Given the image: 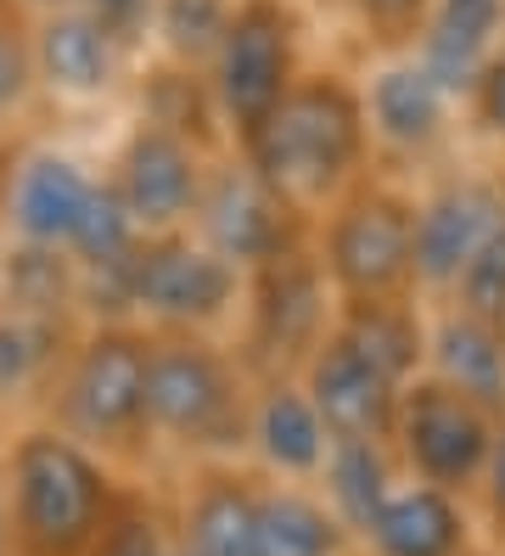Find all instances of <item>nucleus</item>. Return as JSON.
Listing matches in <instances>:
<instances>
[{
  "instance_id": "1",
  "label": "nucleus",
  "mask_w": 505,
  "mask_h": 556,
  "mask_svg": "<svg viewBox=\"0 0 505 556\" xmlns=\"http://www.w3.org/2000/svg\"><path fill=\"white\" fill-rule=\"evenodd\" d=\"M236 152L298 214L320 219L337 198H349L359 180L377 175L359 79H349L343 68H303V79L281 96V108L253 136L236 141Z\"/></svg>"
},
{
  "instance_id": "2",
  "label": "nucleus",
  "mask_w": 505,
  "mask_h": 556,
  "mask_svg": "<svg viewBox=\"0 0 505 556\" xmlns=\"http://www.w3.org/2000/svg\"><path fill=\"white\" fill-rule=\"evenodd\" d=\"M0 483H7L12 556H96L135 495L108 455L56 433L51 421L17 428L0 444Z\"/></svg>"
},
{
  "instance_id": "3",
  "label": "nucleus",
  "mask_w": 505,
  "mask_h": 556,
  "mask_svg": "<svg viewBox=\"0 0 505 556\" xmlns=\"http://www.w3.org/2000/svg\"><path fill=\"white\" fill-rule=\"evenodd\" d=\"M253 371L219 338H157L147 366V433L197 467L236 462L248 450Z\"/></svg>"
},
{
  "instance_id": "4",
  "label": "nucleus",
  "mask_w": 505,
  "mask_h": 556,
  "mask_svg": "<svg viewBox=\"0 0 505 556\" xmlns=\"http://www.w3.org/2000/svg\"><path fill=\"white\" fill-rule=\"evenodd\" d=\"M147 366L152 332L135 320L118 326H79L62 371L46 394V421L56 433L79 439L85 450L124 462L152 444L147 433Z\"/></svg>"
},
{
  "instance_id": "5",
  "label": "nucleus",
  "mask_w": 505,
  "mask_h": 556,
  "mask_svg": "<svg viewBox=\"0 0 505 556\" xmlns=\"http://www.w3.org/2000/svg\"><path fill=\"white\" fill-rule=\"evenodd\" d=\"M310 248L337 292L349 299H411L416 281V191L382 175L359 180L349 198H337L310 231Z\"/></svg>"
},
{
  "instance_id": "6",
  "label": "nucleus",
  "mask_w": 505,
  "mask_h": 556,
  "mask_svg": "<svg viewBox=\"0 0 505 556\" xmlns=\"http://www.w3.org/2000/svg\"><path fill=\"white\" fill-rule=\"evenodd\" d=\"M242 338L236 354L253 371V382L264 377H298L315 359V349L331 338L337 326V292L320 270L315 248L303 242L269 265L248 270V292H242Z\"/></svg>"
},
{
  "instance_id": "7",
  "label": "nucleus",
  "mask_w": 505,
  "mask_h": 556,
  "mask_svg": "<svg viewBox=\"0 0 505 556\" xmlns=\"http://www.w3.org/2000/svg\"><path fill=\"white\" fill-rule=\"evenodd\" d=\"M303 79V12L298 0H236V17L209 62V96L225 124V141L242 136L281 108V96Z\"/></svg>"
},
{
  "instance_id": "8",
  "label": "nucleus",
  "mask_w": 505,
  "mask_h": 556,
  "mask_svg": "<svg viewBox=\"0 0 505 556\" xmlns=\"http://www.w3.org/2000/svg\"><path fill=\"white\" fill-rule=\"evenodd\" d=\"M248 276L191 231L147 237L135 258V326L157 338H219L242 315Z\"/></svg>"
},
{
  "instance_id": "9",
  "label": "nucleus",
  "mask_w": 505,
  "mask_h": 556,
  "mask_svg": "<svg viewBox=\"0 0 505 556\" xmlns=\"http://www.w3.org/2000/svg\"><path fill=\"white\" fill-rule=\"evenodd\" d=\"M310 231H315V219L298 214L236 147H219L209 157V180H202L191 237L202 248H214L225 265H236L248 276V270L269 265V258L303 248Z\"/></svg>"
},
{
  "instance_id": "10",
  "label": "nucleus",
  "mask_w": 505,
  "mask_h": 556,
  "mask_svg": "<svg viewBox=\"0 0 505 556\" xmlns=\"http://www.w3.org/2000/svg\"><path fill=\"white\" fill-rule=\"evenodd\" d=\"M500 433V416H489L483 405L460 400L455 388L416 377L399 400V421H393V455L411 483L427 489H444V495L471 501L483 467H489V450Z\"/></svg>"
},
{
  "instance_id": "11",
  "label": "nucleus",
  "mask_w": 505,
  "mask_h": 556,
  "mask_svg": "<svg viewBox=\"0 0 505 556\" xmlns=\"http://www.w3.org/2000/svg\"><path fill=\"white\" fill-rule=\"evenodd\" d=\"M505 225V175L450 169L416 198V299L444 304L460 270L483 253V242Z\"/></svg>"
},
{
  "instance_id": "12",
  "label": "nucleus",
  "mask_w": 505,
  "mask_h": 556,
  "mask_svg": "<svg viewBox=\"0 0 505 556\" xmlns=\"http://www.w3.org/2000/svg\"><path fill=\"white\" fill-rule=\"evenodd\" d=\"M209 157L214 152L180 136V129L141 118V124H129L124 147L113 152L108 186L118 191V203L129 208L141 237H175V231H191V219H197Z\"/></svg>"
},
{
  "instance_id": "13",
  "label": "nucleus",
  "mask_w": 505,
  "mask_h": 556,
  "mask_svg": "<svg viewBox=\"0 0 505 556\" xmlns=\"http://www.w3.org/2000/svg\"><path fill=\"white\" fill-rule=\"evenodd\" d=\"M359 96H365V124H370L377 157L404 163V169H427V163L444 157L455 136V96L411 51L382 56L359 79Z\"/></svg>"
},
{
  "instance_id": "14",
  "label": "nucleus",
  "mask_w": 505,
  "mask_h": 556,
  "mask_svg": "<svg viewBox=\"0 0 505 556\" xmlns=\"http://www.w3.org/2000/svg\"><path fill=\"white\" fill-rule=\"evenodd\" d=\"M96 198V175L79 157L56 147H34L12 163L7 191H0V225L12 242H40V248H67L79 219Z\"/></svg>"
},
{
  "instance_id": "15",
  "label": "nucleus",
  "mask_w": 505,
  "mask_h": 556,
  "mask_svg": "<svg viewBox=\"0 0 505 556\" xmlns=\"http://www.w3.org/2000/svg\"><path fill=\"white\" fill-rule=\"evenodd\" d=\"M298 382H303V394H310V405L320 410L331 444H349V439L393 444L404 388L393 377H382L365 354H354L343 338H326L310 366L298 371Z\"/></svg>"
},
{
  "instance_id": "16",
  "label": "nucleus",
  "mask_w": 505,
  "mask_h": 556,
  "mask_svg": "<svg viewBox=\"0 0 505 556\" xmlns=\"http://www.w3.org/2000/svg\"><path fill=\"white\" fill-rule=\"evenodd\" d=\"M258 495H264V478L248 467L236 462L197 467L180 506L168 511L175 551L180 556H258Z\"/></svg>"
},
{
  "instance_id": "17",
  "label": "nucleus",
  "mask_w": 505,
  "mask_h": 556,
  "mask_svg": "<svg viewBox=\"0 0 505 556\" xmlns=\"http://www.w3.org/2000/svg\"><path fill=\"white\" fill-rule=\"evenodd\" d=\"M28 46H34V79L62 102H96V96L118 90L129 62V51L85 7L28 17Z\"/></svg>"
},
{
  "instance_id": "18",
  "label": "nucleus",
  "mask_w": 505,
  "mask_h": 556,
  "mask_svg": "<svg viewBox=\"0 0 505 556\" xmlns=\"http://www.w3.org/2000/svg\"><path fill=\"white\" fill-rule=\"evenodd\" d=\"M248 455L258 462V478H269V483H315L320 478L326 455H331V433L298 377L253 382Z\"/></svg>"
},
{
  "instance_id": "19",
  "label": "nucleus",
  "mask_w": 505,
  "mask_h": 556,
  "mask_svg": "<svg viewBox=\"0 0 505 556\" xmlns=\"http://www.w3.org/2000/svg\"><path fill=\"white\" fill-rule=\"evenodd\" d=\"M359 551L365 556H478L483 529L471 501L404 478L393 489V501L377 511V522L365 529Z\"/></svg>"
},
{
  "instance_id": "20",
  "label": "nucleus",
  "mask_w": 505,
  "mask_h": 556,
  "mask_svg": "<svg viewBox=\"0 0 505 556\" xmlns=\"http://www.w3.org/2000/svg\"><path fill=\"white\" fill-rule=\"evenodd\" d=\"M505 46V0H432L411 56L466 108L471 85Z\"/></svg>"
},
{
  "instance_id": "21",
  "label": "nucleus",
  "mask_w": 505,
  "mask_h": 556,
  "mask_svg": "<svg viewBox=\"0 0 505 556\" xmlns=\"http://www.w3.org/2000/svg\"><path fill=\"white\" fill-rule=\"evenodd\" d=\"M427 377L505 421V332L500 326H483L450 304H432Z\"/></svg>"
},
{
  "instance_id": "22",
  "label": "nucleus",
  "mask_w": 505,
  "mask_h": 556,
  "mask_svg": "<svg viewBox=\"0 0 505 556\" xmlns=\"http://www.w3.org/2000/svg\"><path fill=\"white\" fill-rule=\"evenodd\" d=\"M427 332H432V315L416 292L411 299H349L337 304V326H331V338H343L399 388L427 377Z\"/></svg>"
},
{
  "instance_id": "23",
  "label": "nucleus",
  "mask_w": 505,
  "mask_h": 556,
  "mask_svg": "<svg viewBox=\"0 0 505 556\" xmlns=\"http://www.w3.org/2000/svg\"><path fill=\"white\" fill-rule=\"evenodd\" d=\"M404 483V467L393 444L382 439H349V444H331L326 467L315 478L320 501L331 506V517L343 522V529L354 534V545L365 540V529L377 522V511L393 501V489Z\"/></svg>"
},
{
  "instance_id": "24",
  "label": "nucleus",
  "mask_w": 505,
  "mask_h": 556,
  "mask_svg": "<svg viewBox=\"0 0 505 556\" xmlns=\"http://www.w3.org/2000/svg\"><path fill=\"white\" fill-rule=\"evenodd\" d=\"M0 309L23 320L74 326L79 315V265L67 248L40 242H7L0 253Z\"/></svg>"
},
{
  "instance_id": "25",
  "label": "nucleus",
  "mask_w": 505,
  "mask_h": 556,
  "mask_svg": "<svg viewBox=\"0 0 505 556\" xmlns=\"http://www.w3.org/2000/svg\"><path fill=\"white\" fill-rule=\"evenodd\" d=\"M354 534L331 517L315 483H269L258 495V556H349Z\"/></svg>"
},
{
  "instance_id": "26",
  "label": "nucleus",
  "mask_w": 505,
  "mask_h": 556,
  "mask_svg": "<svg viewBox=\"0 0 505 556\" xmlns=\"http://www.w3.org/2000/svg\"><path fill=\"white\" fill-rule=\"evenodd\" d=\"M74 338H79L74 326L23 320L0 309V410H12L23 400H46Z\"/></svg>"
},
{
  "instance_id": "27",
  "label": "nucleus",
  "mask_w": 505,
  "mask_h": 556,
  "mask_svg": "<svg viewBox=\"0 0 505 556\" xmlns=\"http://www.w3.org/2000/svg\"><path fill=\"white\" fill-rule=\"evenodd\" d=\"M236 17V0H157L152 40L163 51L168 68L209 74V62L219 56V40Z\"/></svg>"
},
{
  "instance_id": "28",
  "label": "nucleus",
  "mask_w": 505,
  "mask_h": 556,
  "mask_svg": "<svg viewBox=\"0 0 505 556\" xmlns=\"http://www.w3.org/2000/svg\"><path fill=\"white\" fill-rule=\"evenodd\" d=\"M141 242H147V237L135 231L129 208L118 203V191L108 186V175H101V180H96V198H90V208H85V219H79V231H74V242H67L79 276L124 270L129 258L141 253Z\"/></svg>"
},
{
  "instance_id": "29",
  "label": "nucleus",
  "mask_w": 505,
  "mask_h": 556,
  "mask_svg": "<svg viewBox=\"0 0 505 556\" xmlns=\"http://www.w3.org/2000/svg\"><path fill=\"white\" fill-rule=\"evenodd\" d=\"M444 304L460 309V315H471V320H483V326H500V332H505V225L483 242V253L460 270V281H455V292H450Z\"/></svg>"
},
{
  "instance_id": "30",
  "label": "nucleus",
  "mask_w": 505,
  "mask_h": 556,
  "mask_svg": "<svg viewBox=\"0 0 505 556\" xmlns=\"http://www.w3.org/2000/svg\"><path fill=\"white\" fill-rule=\"evenodd\" d=\"M96 556H175V522L152 495H135L124 501L118 522L108 529V540L96 545Z\"/></svg>"
},
{
  "instance_id": "31",
  "label": "nucleus",
  "mask_w": 505,
  "mask_h": 556,
  "mask_svg": "<svg viewBox=\"0 0 505 556\" xmlns=\"http://www.w3.org/2000/svg\"><path fill=\"white\" fill-rule=\"evenodd\" d=\"M40 90L34 79V46H28V17L0 12V124L28 108V96Z\"/></svg>"
},
{
  "instance_id": "32",
  "label": "nucleus",
  "mask_w": 505,
  "mask_h": 556,
  "mask_svg": "<svg viewBox=\"0 0 505 556\" xmlns=\"http://www.w3.org/2000/svg\"><path fill=\"white\" fill-rule=\"evenodd\" d=\"M343 7H349L354 23L365 28V40L382 46V51L393 56V51H411V46H416L432 0H343Z\"/></svg>"
},
{
  "instance_id": "33",
  "label": "nucleus",
  "mask_w": 505,
  "mask_h": 556,
  "mask_svg": "<svg viewBox=\"0 0 505 556\" xmlns=\"http://www.w3.org/2000/svg\"><path fill=\"white\" fill-rule=\"evenodd\" d=\"M471 511H478V529H483V545L489 551H505V421L494 433V450H489V467L471 489Z\"/></svg>"
},
{
  "instance_id": "34",
  "label": "nucleus",
  "mask_w": 505,
  "mask_h": 556,
  "mask_svg": "<svg viewBox=\"0 0 505 556\" xmlns=\"http://www.w3.org/2000/svg\"><path fill=\"white\" fill-rule=\"evenodd\" d=\"M79 7L108 28V35L135 56L152 40V23H157V0H79Z\"/></svg>"
},
{
  "instance_id": "35",
  "label": "nucleus",
  "mask_w": 505,
  "mask_h": 556,
  "mask_svg": "<svg viewBox=\"0 0 505 556\" xmlns=\"http://www.w3.org/2000/svg\"><path fill=\"white\" fill-rule=\"evenodd\" d=\"M466 118H471V129H478L483 141H494V147L505 152V46H500V56L483 68V79L471 85Z\"/></svg>"
},
{
  "instance_id": "36",
  "label": "nucleus",
  "mask_w": 505,
  "mask_h": 556,
  "mask_svg": "<svg viewBox=\"0 0 505 556\" xmlns=\"http://www.w3.org/2000/svg\"><path fill=\"white\" fill-rule=\"evenodd\" d=\"M67 7H79V0H17V12H34V17H46V12H67Z\"/></svg>"
},
{
  "instance_id": "37",
  "label": "nucleus",
  "mask_w": 505,
  "mask_h": 556,
  "mask_svg": "<svg viewBox=\"0 0 505 556\" xmlns=\"http://www.w3.org/2000/svg\"><path fill=\"white\" fill-rule=\"evenodd\" d=\"M0 556H12V529H7V483H0Z\"/></svg>"
},
{
  "instance_id": "38",
  "label": "nucleus",
  "mask_w": 505,
  "mask_h": 556,
  "mask_svg": "<svg viewBox=\"0 0 505 556\" xmlns=\"http://www.w3.org/2000/svg\"><path fill=\"white\" fill-rule=\"evenodd\" d=\"M0 12H17V0H0Z\"/></svg>"
},
{
  "instance_id": "39",
  "label": "nucleus",
  "mask_w": 505,
  "mask_h": 556,
  "mask_svg": "<svg viewBox=\"0 0 505 556\" xmlns=\"http://www.w3.org/2000/svg\"><path fill=\"white\" fill-rule=\"evenodd\" d=\"M0 253H7V248H0Z\"/></svg>"
},
{
  "instance_id": "40",
  "label": "nucleus",
  "mask_w": 505,
  "mask_h": 556,
  "mask_svg": "<svg viewBox=\"0 0 505 556\" xmlns=\"http://www.w3.org/2000/svg\"><path fill=\"white\" fill-rule=\"evenodd\" d=\"M175 556H180V551H175Z\"/></svg>"
}]
</instances>
